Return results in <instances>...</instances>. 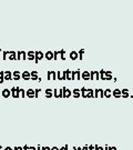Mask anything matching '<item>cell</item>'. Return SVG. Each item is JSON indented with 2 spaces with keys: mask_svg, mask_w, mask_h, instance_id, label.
<instances>
[{
  "mask_svg": "<svg viewBox=\"0 0 133 150\" xmlns=\"http://www.w3.org/2000/svg\"><path fill=\"white\" fill-rule=\"evenodd\" d=\"M11 96L13 98H19L20 97V88H18V87L11 88Z\"/></svg>",
  "mask_w": 133,
  "mask_h": 150,
  "instance_id": "obj_1",
  "label": "cell"
},
{
  "mask_svg": "<svg viewBox=\"0 0 133 150\" xmlns=\"http://www.w3.org/2000/svg\"><path fill=\"white\" fill-rule=\"evenodd\" d=\"M17 60H27L26 51H19V52H17Z\"/></svg>",
  "mask_w": 133,
  "mask_h": 150,
  "instance_id": "obj_2",
  "label": "cell"
},
{
  "mask_svg": "<svg viewBox=\"0 0 133 150\" xmlns=\"http://www.w3.org/2000/svg\"><path fill=\"white\" fill-rule=\"evenodd\" d=\"M21 77L25 80H31V72H29L28 70H25L22 73H21Z\"/></svg>",
  "mask_w": 133,
  "mask_h": 150,
  "instance_id": "obj_3",
  "label": "cell"
},
{
  "mask_svg": "<svg viewBox=\"0 0 133 150\" xmlns=\"http://www.w3.org/2000/svg\"><path fill=\"white\" fill-rule=\"evenodd\" d=\"M26 96L28 98H35L36 97V90H33L32 88H29V89L26 91Z\"/></svg>",
  "mask_w": 133,
  "mask_h": 150,
  "instance_id": "obj_4",
  "label": "cell"
},
{
  "mask_svg": "<svg viewBox=\"0 0 133 150\" xmlns=\"http://www.w3.org/2000/svg\"><path fill=\"white\" fill-rule=\"evenodd\" d=\"M19 79H22L20 71L19 70H14L12 72V80H19Z\"/></svg>",
  "mask_w": 133,
  "mask_h": 150,
  "instance_id": "obj_5",
  "label": "cell"
},
{
  "mask_svg": "<svg viewBox=\"0 0 133 150\" xmlns=\"http://www.w3.org/2000/svg\"><path fill=\"white\" fill-rule=\"evenodd\" d=\"M5 80H12V72L10 70H6L5 71Z\"/></svg>",
  "mask_w": 133,
  "mask_h": 150,
  "instance_id": "obj_6",
  "label": "cell"
},
{
  "mask_svg": "<svg viewBox=\"0 0 133 150\" xmlns=\"http://www.w3.org/2000/svg\"><path fill=\"white\" fill-rule=\"evenodd\" d=\"M27 59L35 60L36 59V52L35 51H29V52H27Z\"/></svg>",
  "mask_w": 133,
  "mask_h": 150,
  "instance_id": "obj_7",
  "label": "cell"
},
{
  "mask_svg": "<svg viewBox=\"0 0 133 150\" xmlns=\"http://www.w3.org/2000/svg\"><path fill=\"white\" fill-rule=\"evenodd\" d=\"M44 57V54L41 52V51H37V52H36V62H39V60H41L42 58Z\"/></svg>",
  "mask_w": 133,
  "mask_h": 150,
  "instance_id": "obj_8",
  "label": "cell"
},
{
  "mask_svg": "<svg viewBox=\"0 0 133 150\" xmlns=\"http://www.w3.org/2000/svg\"><path fill=\"white\" fill-rule=\"evenodd\" d=\"M9 96H11V90L10 89L6 88V89L2 90V97H4V98H8Z\"/></svg>",
  "mask_w": 133,
  "mask_h": 150,
  "instance_id": "obj_9",
  "label": "cell"
},
{
  "mask_svg": "<svg viewBox=\"0 0 133 150\" xmlns=\"http://www.w3.org/2000/svg\"><path fill=\"white\" fill-rule=\"evenodd\" d=\"M38 79H39V77H38V72L36 71V70L31 71V80L36 81V80H38Z\"/></svg>",
  "mask_w": 133,
  "mask_h": 150,
  "instance_id": "obj_10",
  "label": "cell"
},
{
  "mask_svg": "<svg viewBox=\"0 0 133 150\" xmlns=\"http://www.w3.org/2000/svg\"><path fill=\"white\" fill-rule=\"evenodd\" d=\"M9 60H17V52L10 51V53H9Z\"/></svg>",
  "mask_w": 133,
  "mask_h": 150,
  "instance_id": "obj_11",
  "label": "cell"
},
{
  "mask_svg": "<svg viewBox=\"0 0 133 150\" xmlns=\"http://www.w3.org/2000/svg\"><path fill=\"white\" fill-rule=\"evenodd\" d=\"M54 78H56V73H54L53 71H49V72H48V79H49V80L54 79Z\"/></svg>",
  "mask_w": 133,
  "mask_h": 150,
  "instance_id": "obj_12",
  "label": "cell"
},
{
  "mask_svg": "<svg viewBox=\"0 0 133 150\" xmlns=\"http://www.w3.org/2000/svg\"><path fill=\"white\" fill-rule=\"evenodd\" d=\"M44 57H46L48 60H51V59L53 58V52H51V51H49V52H47L46 54H44Z\"/></svg>",
  "mask_w": 133,
  "mask_h": 150,
  "instance_id": "obj_13",
  "label": "cell"
},
{
  "mask_svg": "<svg viewBox=\"0 0 133 150\" xmlns=\"http://www.w3.org/2000/svg\"><path fill=\"white\" fill-rule=\"evenodd\" d=\"M9 53H10V51H4V54H2V59H4V60H7Z\"/></svg>",
  "mask_w": 133,
  "mask_h": 150,
  "instance_id": "obj_14",
  "label": "cell"
},
{
  "mask_svg": "<svg viewBox=\"0 0 133 150\" xmlns=\"http://www.w3.org/2000/svg\"><path fill=\"white\" fill-rule=\"evenodd\" d=\"M20 97L21 98H25L26 97V90L22 89V88H20Z\"/></svg>",
  "mask_w": 133,
  "mask_h": 150,
  "instance_id": "obj_15",
  "label": "cell"
},
{
  "mask_svg": "<svg viewBox=\"0 0 133 150\" xmlns=\"http://www.w3.org/2000/svg\"><path fill=\"white\" fill-rule=\"evenodd\" d=\"M51 93H52V91H51V89H47V90H46L47 98H50V97H51Z\"/></svg>",
  "mask_w": 133,
  "mask_h": 150,
  "instance_id": "obj_16",
  "label": "cell"
},
{
  "mask_svg": "<svg viewBox=\"0 0 133 150\" xmlns=\"http://www.w3.org/2000/svg\"><path fill=\"white\" fill-rule=\"evenodd\" d=\"M0 79H5V71L0 70Z\"/></svg>",
  "mask_w": 133,
  "mask_h": 150,
  "instance_id": "obj_17",
  "label": "cell"
},
{
  "mask_svg": "<svg viewBox=\"0 0 133 150\" xmlns=\"http://www.w3.org/2000/svg\"><path fill=\"white\" fill-rule=\"evenodd\" d=\"M40 89H39V88H38V89H36V98H37V97H39V93H40Z\"/></svg>",
  "mask_w": 133,
  "mask_h": 150,
  "instance_id": "obj_18",
  "label": "cell"
},
{
  "mask_svg": "<svg viewBox=\"0 0 133 150\" xmlns=\"http://www.w3.org/2000/svg\"><path fill=\"white\" fill-rule=\"evenodd\" d=\"M13 150H23V148H21V147H14Z\"/></svg>",
  "mask_w": 133,
  "mask_h": 150,
  "instance_id": "obj_19",
  "label": "cell"
},
{
  "mask_svg": "<svg viewBox=\"0 0 133 150\" xmlns=\"http://www.w3.org/2000/svg\"><path fill=\"white\" fill-rule=\"evenodd\" d=\"M23 150H30V147L29 146H25L23 147Z\"/></svg>",
  "mask_w": 133,
  "mask_h": 150,
  "instance_id": "obj_20",
  "label": "cell"
},
{
  "mask_svg": "<svg viewBox=\"0 0 133 150\" xmlns=\"http://www.w3.org/2000/svg\"><path fill=\"white\" fill-rule=\"evenodd\" d=\"M4 150H13V149H12V148H10V147H6V148H5Z\"/></svg>",
  "mask_w": 133,
  "mask_h": 150,
  "instance_id": "obj_21",
  "label": "cell"
},
{
  "mask_svg": "<svg viewBox=\"0 0 133 150\" xmlns=\"http://www.w3.org/2000/svg\"><path fill=\"white\" fill-rule=\"evenodd\" d=\"M71 57H72V58H73V59H74V58L77 57V54H75V53H72V54H71Z\"/></svg>",
  "mask_w": 133,
  "mask_h": 150,
  "instance_id": "obj_22",
  "label": "cell"
},
{
  "mask_svg": "<svg viewBox=\"0 0 133 150\" xmlns=\"http://www.w3.org/2000/svg\"><path fill=\"white\" fill-rule=\"evenodd\" d=\"M64 93H65V96H68V94H69V91H68V90H65V91H64Z\"/></svg>",
  "mask_w": 133,
  "mask_h": 150,
  "instance_id": "obj_23",
  "label": "cell"
},
{
  "mask_svg": "<svg viewBox=\"0 0 133 150\" xmlns=\"http://www.w3.org/2000/svg\"><path fill=\"white\" fill-rule=\"evenodd\" d=\"M30 150H36L35 147H30Z\"/></svg>",
  "mask_w": 133,
  "mask_h": 150,
  "instance_id": "obj_24",
  "label": "cell"
},
{
  "mask_svg": "<svg viewBox=\"0 0 133 150\" xmlns=\"http://www.w3.org/2000/svg\"><path fill=\"white\" fill-rule=\"evenodd\" d=\"M4 81H5V79H0V84H2Z\"/></svg>",
  "mask_w": 133,
  "mask_h": 150,
  "instance_id": "obj_25",
  "label": "cell"
},
{
  "mask_svg": "<svg viewBox=\"0 0 133 150\" xmlns=\"http://www.w3.org/2000/svg\"><path fill=\"white\" fill-rule=\"evenodd\" d=\"M0 150H4V148H2V146L0 145Z\"/></svg>",
  "mask_w": 133,
  "mask_h": 150,
  "instance_id": "obj_26",
  "label": "cell"
},
{
  "mask_svg": "<svg viewBox=\"0 0 133 150\" xmlns=\"http://www.w3.org/2000/svg\"><path fill=\"white\" fill-rule=\"evenodd\" d=\"M51 150H58V149H57V148H52V149H51Z\"/></svg>",
  "mask_w": 133,
  "mask_h": 150,
  "instance_id": "obj_27",
  "label": "cell"
},
{
  "mask_svg": "<svg viewBox=\"0 0 133 150\" xmlns=\"http://www.w3.org/2000/svg\"><path fill=\"white\" fill-rule=\"evenodd\" d=\"M38 150H41V148H40V147H38Z\"/></svg>",
  "mask_w": 133,
  "mask_h": 150,
  "instance_id": "obj_28",
  "label": "cell"
},
{
  "mask_svg": "<svg viewBox=\"0 0 133 150\" xmlns=\"http://www.w3.org/2000/svg\"><path fill=\"white\" fill-rule=\"evenodd\" d=\"M0 52H1V50H0Z\"/></svg>",
  "mask_w": 133,
  "mask_h": 150,
  "instance_id": "obj_29",
  "label": "cell"
}]
</instances>
